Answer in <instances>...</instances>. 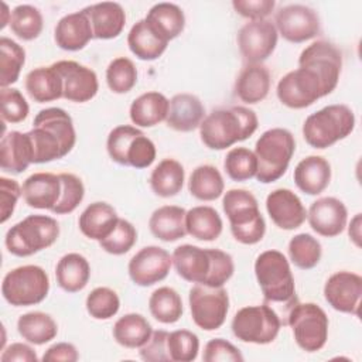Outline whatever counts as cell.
Instances as JSON below:
<instances>
[{
	"instance_id": "obj_1",
	"label": "cell",
	"mask_w": 362,
	"mask_h": 362,
	"mask_svg": "<svg viewBox=\"0 0 362 362\" xmlns=\"http://www.w3.org/2000/svg\"><path fill=\"white\" fill-rule=\"evenodd\" d=\"M34 151V164L49 163L65 157L76 143L72 117L61 107L40 110L28 132Z\"/></svg>"
},
{
	"instance_id": "obj_2",
	"label": "cell",
	"mask_w": 362,
	"mask_h": 362,
	"mask_svg": "<svg viewBox=\"0 0 362 362\" xmlns=\"http://www.w3.org/2000/svg\"><path fill=\"white\" fill-rule=\"evenodd\" d=\"M171 257L177 274L195 284L222 287L235 272L232 256L219 249L185 243L177 246Z\"/></svg>"
},
{
	"instance_id": "obj_3",
	"label": "cell",
	"mask_w": 362,
	"mask_h": 362,
	"mask_svg": "<svg viewBox=\"0 0 362 362\" xmlns=\"http://www.w3.org/2000/svg\"><path fill=\"white\" fill-rule=\"evenodd\" d=\"M259 126L255 110L245 106L216 109L199 124L202 143L211 150H225L238 141L250 137Z\"/></svg>"
},
{
	"instance_id": "obj_4",
	"label": "cell",
	"mask_w": 362,
	"mask_h": 362,
	"mask_svg": "<svg viewBox=\"0 0 362 362\" xmlns=\"http://www.w3.org/2000/svg\"><path fill=\"white\" fill-rule=\"evenodd\" d=\"M255 276L270 304H280L284 308V320L288 308L298 301L296 297L294 277L287 257L274 249L262 252L255 262Z\"/></svg>"
},
{
	"instance_id": "obj_5",
	"label": "cell",
	"mask_w": 362,
	"mask_h": 362,
	"mask_svg": "<svg viewBox=\"0 0 362 362\" xmlns=\"http://www.w3.org/2000/svg\"><path fill=\"white\" fill-rule=\"evenodd\" d=\"M222 208L228 216L233 238L243 245L259 243L266 233V222L259 209L256 197L242 188L225 192Z\"/></svg>"
},
{
	"instance_id": "obj_6",
	"label": "cell",
	"mask_w": 362,
	"mask_h": 362,
	"mask_svg": "<svg viewBox=\"0 0 362 362\" xmlns=\"http://www.w3.org/2000/svg\"><path fill=\"white\" fill-rule=\"evenodd\" d=\"M296 151V140L290 130L273 127L266 130L256 141L255 156L257 160L256 180L270 184L281 178Z\"/></svg>"
},
{
	"instance_id": "obj_7",
	"label": "cell",
	"mask_w": 362,
	"mask_h": 362,
	"mask_svg": "<svg viewBox=\"0 0 362 362\" xmlns=\"http://www.w3.org/2000/svg\"><path fill=\"white\" fill-rule=\"evenodd\" d=\"M355 127V115L346 105L335 103L311 113L303 124V137L314 148H327L345 139Z\"/></svg>"
},
{
	"instance_id": "obj_8",
	"label": "cell",
	"mask_w": 362,
	"mask_h": 362,
	"mask_svg": "<svg viewBox=\"0 0 362 362\" xmlns=\"http://www.w3.org/2000/svg\"><path fill=\"white\" fill-rule=\"evenodd\" d=\"M58 236V222L51 216L35 214L28 215L8 229L4 245L11 255L27 257L54 245Z\"/></svg>"
},
{
	"instance_id": "obj_9",
	"label": "cell",
	"mask_w": 362,
	"mask_h": 362,
	"mask_svg": "<svg viewBox=\"0 0 362 362\" xmlns=\"http://www.w3.org/2000/svg\"><path fill=\"white\" fill-rule=\"evenodd\" d=\"M106 148L115 163L134 168L150 167L157 156L154 143L141 130L130 124L112 129L106 140Z\"/></svg>"
},
{
	"instance_id": "obj_10",
	"label": "cell",
	"mask_w": 362,
	"mask_h": 362,
	"mask_svg": "<svg viewBox=\"0 0 362 362\" xmlns=\"http://www.w3.org/2000/svg\"><path fill=\"white\" fill-rule=\"evenodd\" d=\"M284 325H290L296 344L305 352H317L328 339V317L315 303L296 301L287 311Z\"/></svg>"
},
{
	"instance_id": "obj_11",
	"label": "cell",
	"mask_w": 362,
	"mask_h": 362,
	"mask_svg": "<svg viewBox=\"0 0 362 362\" xmlns=\"http://www.w3.org/2000/svg\"><path fill=\"white\" fill-rule=\"evenodd\" d=\"M49 291V277L37 264L18 266L6 273L1 283L3 298L14 307L40 304Z\"/></svg>"
},
{
	"instance_id": "obj_12",
	"label": "cell",
	"mask_w": 362,
	"mask_h": 362,
	"mask_svg": "<svg viewBox=\"0 0 362 362\" xmlns=\"http://www.w3.org/2000/svg\"><path fill=\"white\" fill-rule=\"evenodd\" d=\"M281 325L283 321L277 311L269 304H260L240 308L233 315L230 328L242 342L266 345L276 339Z\"/></svg>"
},
{
	"instance_id": "obj_13",
	"label": "cell",
	"mask_w": 362,
	"mask_h": 362,
	"mask_svg": "<svg viewBox=\"0 0 362 362\" xmlns=\"http://www.w3.org/2000/svg\"><path fill=\"white\" fill-rule=\"evenodd\" d=\"M192 321L204 331L221 328L229 311V296L222 287L195 284L188 294Z\"/></svg>"
},
{
	"instance_id": "obj_14",
	"label": "cell",
	"mask_w": 362,
	"mask_h": 362,
	"mask_svg": "<svg viewBox=\"0 0 362 362\" xmlns=\"http://www.w3.org/2000/svg\"><path fill=\"white\" fill-rule=\"evenodd\" d=\"M276 93L279 100L290 109L308 107L320 98L327 96L320 76L305 66H298L281 76Z\"/></svg>"
},
{
	"instance_id": "obj_15",
	"label": "cell",
	"mask_w": 362,
	"mask_h": 362,
	"mask_svg": "<svg viewBox=\"0 0 362 362\" xmlns=\"http://www.w3.org/2000/svg\"><path fill=\"white\" fill-rule=\"evenodd\" d=\"M298 66L313 69L322 81L327 95H329L337 88L339 81L342 54L334 44L320 40L301 51Z\"/></svg>"
},
{
	"instance_id": "obj_16",
	"label": "cell",
	"mask_w": 362,
	"mask_h": 362,
	"mask_svg": "<svg viewBox=\"0 0 362 362\" xmlns=\"http://www.w3.org/2000/svg\"><path fill=\"white\" fill-rule=\"evenodd\" d=\"M279 33L270 20H252L238 33V47L247 64H262L274 51Z\"/></svg>"
},
{
	"instance_id": "obj_17",
	"label": "cell",
	"mask_w": 362,
	"mask_h": 362,
	"mask_svg": "<svg viewBox=\"0 0 362 362\" xmlns=\"http://www.w3.org/2000/svg\"><path fill=\"white\" fill-rule=\"evenodd\" d=\"M277 33L290 42H304L320 34V17L308 6L288 4L281 7L274 17Z\"/></svg>"
},
{
	"instance_id": "obj_18",
	"label": "cell",
	"mask_w": 362,
	"mask_h": 362,
	"mask_svg": "<svg viewBox=\"0 0 362 362\" xmlns=\"http://www.w3.org/2000/svg\"><path fill=\"white\" fill-rule=\"evenodd\" d=\"M171 255L160 246L141 247L127 264V272L132 281L141 287L153 286L164 280L171 269Z\"/></svg>"
},
{
	"instance_id": "obj_19",
	"label": "cell",
	"mask_w": 362,
	"mask_h": 362,
	"mask_svg": "<svg viewBox=\"0 0 362 362\" xmlns=\"http://www.w3.org/2000/svg\"><path fill=\"white\" fill-rule=\"evenodd\" d=\"M52 66L62 81V98L69 102L85 103L95 98L99 89L98 75L93 69L71 59L54 62Z\"/></svg>"
},
{
	"instance_id": "obj_20",
	"label": "cell",
	"mask_w": 362,
	"mask_h": 362,
	"mask_svg": "<svg viewBox=\"0 0 362 362\" xmlns=\"http://www.w3.org/2000/svg\"><path fill=\"white\" fill-rule=\"evenodd\" d=\"M362 296V277L341 270L328 277L324 284V298L337 311L358 315Z\"/></svg>"
},
{
	"instance_id": "obj_21",
	"label": "cell",
	"mask_w": 362,
	"mask_h": 362,
	"mask_svg": "<svg viewBox=\"0 0 362 362\" xmlns=\"http://www.w3.org/2000/svg\"><path fill=\"white\" fill-rule=\"evenodd\" d=\"M307 221L315 233L324 238H335L342 233L346 226L348 209L341 199L322 197L310 205Z\"/></svg>"
},
{
	"instance_id": "obj_22",
	"label": "cell",
	"mask_w": 362,
	"mask_h": 362,
	"mask_svg": "<svg viewBox=\"0 0 362 362\" xmlns=\"http://www.w3.org/2000/svg\"><path fill=\"white\" fill-rule=\"evenodd\" d=\"M266 209L273 223L284 230L300 228L307 219V209L297 194L288 188H277L266 198Z\"/></svg>"
},
{
	"instance_id": "obj_23",
	"label": "cell",
	"mask_w": 362,
	"mask_h": 362,
	"mask_svg": "<svg viewBox=\"0 0 362 362\" xmlns=\"http://www.w3.org/2000/svg\"><path fill=\"white\" fill-rule=\"evenodd\" d=\"M61 191L59 175L52 173H34L25 178L21 187V195L28 206L49 211L58 204Z\"/></svg>"
},
{
	"instance_id": "obj_24",
	"label": "cell",
	"mask_w": 362,
	"mask_h": 362,
	"mask_svg": "<svg viewBox=\"0 0 362 362\" xmlns=\"http://www.w3.org/2000/svg\"><path fill=\"white\" fill-rule=\"evenodd\" d=\"M93 38L92 25L85 10L64 16L55 25L54 40L61 49L79 51Z\"/></svg>"
},
{
	"instance_id": "obj_25",
	"label": "cell",
	"mask_w": 362,
	"mask_h": 362,
	"mask_svg": "<svg viewBox=\"0 0 362 362\" xmlns=\"http://www.w3.org/2000/svg\"><path fill=\"white\" fill-rule=\"evenodd\" d=\"M33 160L34 151L28 132L21 133L13 130L7 134H3L0 143L1 170L11 174H20L25 171L30 164H33Z\"/></svg>"
},
{
	"instance_id": "obj_26",
	"label": "cell",
	"mask_w": 362,
	"mask_h": 362,
	"mask_svg": "<svg viewBox=\"0 0 362 362\" xmlns=\"http://www.w3.org/2000/svg\"><path fill=\"white\" fill-rule=\"evenodd\" d=\"M83 10L89 17L93 38L112 40L122 34L126 24V13L119 3L102 1Z\"/></svg>"
},
{
	"instance_id": "obj_27",
	"label": "cell",
	"mask_w": 362,
	"mask_h": 362,
	"mask_svg": "<svg viewBox=\"0 0 362 362\" xmlns=\"http://www.w3.org/2000/svg\"><path fill=\"white\" fill-rule=\"evenodd\" d=\"M205 117V107L198 96L192 93H177L170 99L165 119L168 127L175 132H192L199 127Z\"/></svg>"
},
{
	"instance_id": "obj_28",
	"label": "cell",
	"mask_w": 362,
	"mask_h": 362,
	"mask_svg": "<svg viewBox=\"0 0 362 362\" xmlns=\"http://www.w3.org/2000/svg\"><path fill=\"white\" fill-rule=\"evenodd\" d=\"M293 177L300 191L308 195H318L331 181V165L321 156H308L296 165Z\"/></svg>"
},
{
	"instance_id": "obj_29",
	"label": "cell",
	"mask_w": 362,
	"mask_h": 362,
	"mask_svg": "<svg viewBox=\"0 0 362 362\" xmlns=\"http://www.w3.org/2000/svg\"><path fill=\"white\" fill-rule=\"evenodd\" d=\"M150 30L163 41L177 38L185 27V16L180 6L174 3H157L144 17Z\"/></svg>"
},
{
	"instance_id": "obj_30",
	"label": "cell",
	"mask_w": 362,
	"mask_h": 362,
	"mask_svg": "<svg viewBox=\"0 0 362 362\" xmlns=\"http://www.w3.org/2000/svg\"><path fill=\"white\" fill-rule=\"evenodd\" d=\"M270 72L262 64H247L235 82V92L238 98L247 103L255 105L266 99L270 90Z\"/></svg>"
},
{
	"instance_id": "obj_31",
	"label": "cell",
	"mask_w": 362,
	"mask_h": 362,
	"mask_svg": "<svg viewBox=\"0 0 362 362\" xmlns=\"http://www.w3.org/2000/svg\"><path fill=\"white\" fill-rule=\"evenodd\" d=\"M119 221L116 209L107 202H92L79 215L78 225L81 232L93 240L105 239Z\"/></svg>"
},
{
	"instance_id": "obj_32",
	"label": "cell",
	"mask_w": 362,
	"mask_h": 362,
	"mask_svg": "<svg viewBox=\"0 0 362 362\" xmlns=\"http://www.w3.org/2000/svg\"><path fill=\"white\" fill-rule=\"evenodd\" d=\"M170 100L165 95L151 90L136 98L129 109L130 120L139 127H153L167 119Z\"/></svg>"
},
{
	"instance_id": "obj_33",
	"label": "cell",
	"mask_w": 362,
	"mask_h": 362,
	"mask_svg": "<svg viewBox=\"0 0 362 362\" xmlns=\"http://www.w3.org/2000/svg\"><path fill=\"white\" fill-rule=\"evenodd\" d=\"M185 209L177 205H163L157 208L150 219V232L163 242H175L187 235Z\"/></svg>"
},
{
	"instance_id": "obj_34",
	"label": "cell",
	"mask_w": 362,
	"mask_h": 362,
	"mask_svg": "<svg viewBox=\"0 0 362 362\" xmlns=\"http://www.w3.org/2000/svg\"><path fill=\"white\" fill-rule=\"evenodd\" d=\"M55 277L58 286L66 293H78L83 290L90 277V266L85 256L79 253L64 255L55 266Z\"/></svg>"
},
{
	"instance_id": "obj_35",
	"label": "cell",
	"mask_w": 362,
	"mask_h": 362,
	"mask_svg": "<svg viewBox=\"0 0 362 362\" xmlns=\"http://www.w3.org/2000/svg\"><path fill=\"white\" fill-rule=\"evenodd\" d=\"M24 86L34 102L45 103L62 98V81L57 69L49 66H38L25 75Z\"/></svg>"
},
{
	"instance_id": "obj_36",
	"label": "cell",
	"mask_w": 362,
	"mask_h": 362,
	"mask_svg": "<svg viewBox=\"0 0 362 362\" xmlns=\"http://www.w3.org/2000/svg\"><path fill=\"white\" fill-rule=\"evenodd\" d=\"M222 228V218L212 206L198 205L185 212V230L198 240L212 242L218 239Z\"/></svg>"
},
{
	"instance_id": "obj_37",
	"label": "cell",
	"mask_w": 362,
	"mask_h": 362,
	"mask_svg": "<svg viewBox=\"0 0 362 362\" xmlns=\"http://www.w3.org/2000/svg\"><path fill=\"white\" fill-rule=\"evenodd\" d=\"M153 328L146 317L137 313H129L120 317L113 325L115 341L130 349L141 348L151 337Z\"/></svg>"
},
{
	"instance_id": "obj_38",
	"label": "cell",
	"mask_w": 362,
	"mask_h": 362,
	"mask_svg": "<svg viewBox=\"0 0 362 362\" xmlns=\"http://www.w3.org/2000/svg\"><path fill=\"white\" fill-rule=\"evenodd\" d=\"M185 171L180 161L174 158L161 160L150 174V187L161 198L175 197L184 185Z\"/></svg>"
},
{
	"instance_id": "obj_39",
	"label": "cell",
	"mask_w": 362,
	"mask_h": 362,
	"mask_svg": "<svg viewBox=\"0 0 362 362\" xmlns=\"http://www.w3.org/2000/svg\"><path fill=\"white\" fill-rule=\"evenodd\" d=\"M17 331L27 342L44 345L57 337L58 325L49 314L31 311L18 317Z\"/></svg>"
},
{
	"instance_id": "obj_40",
	"label": "cell",
	"mask_w": 362,
	"mask_h": 362,
	"mask_svg": "<svg viewBox=\"0 0 362 362\" xmlns=\"http://www.w3.org/2000/svg\"><path fill=\"white\" fill-rule=\"evenodd\" d=\"M129 49L141 61H154L167 49L168 42L158 38L141 18L130 28L127 34Z\"/></svg>"
},
{
	"instance_id": "obj_41",
	"label": "cell",
	"mask_w": 362,
	"mask_h": 362,
	"mask_svg": "<svg viewBox=\"0 0 362 362\" xmlns=\"http://www.w3.org/2000/svg\"><path fill=\"white\" fill-rule=\"evenodd\" d=\"M225 182L219 170L211 164L198 165L192 170L188 181L189 194L199 201H214L223 192Z\"/></svg>"
},
{
	"instance_id": "obj_42",
	"label": "cell",
	"mask_w": 362,
	"mask_h": 362,
	"mask_svg": "<svg viewBox=\"0 0 362 362\" xmlns=\"http://www.w3.org/2000/svg\"><path fill=\"white\" fill-rule=\"evenodd\" d=\"M148 310L161 324H174L184 313L181 296L173 287L167 286L158 287L151 293L148 298Z\"/></svg>"
},
{
	"instance_id": "obj_43",
	"label": "cell",
	"mask_w": 362,
	"mask_h": 362,
	"mask_svg": "<svg viewBox=\"0 0 362 362\" xmlns=\"http://www.w3.org/2000/svg\"><path fill=\"white\" fill-rule=\"evenodd\" d=\"M288 257L290 262L301 269L310 270L320 263L322 247L317 238L310 233H297L288 242Z\"/></svg>"
},
{
	"instance_id": "obj_44",
	"label": "cell",
	"mask_w": 362,
	"mask_h": 362,
	"mask_svg": "<svg viewBox=\"0 0 362 362\" xmlns=\"http://www.w3.org/2000/svg\"><path fill=\"white\" fill-rule=\"evenodd\" d=\"M25 62L24 48L8 37L0 38V85L8 88L17 82Z\"/></svg>"
},
{
	"instance_id": "obj_45",
	"label": "cell",
	"mask_w": 362,
	"mask_h": 362,
	"mask_svg": "<svg viewBox=\"0 0 362 362\" xmlns=\"http://www.w3.org/2000/svg\"><path fill=\"white\" fill-rule=\"evenodd\" d=\"M10 28L20 40H35L44 27L42 14L31 4H18L13 8L10 16Z\"/></svg>"
},
{
	"instance_id": "obj_46",
	"label": "cell",
	"mask_w": 362,
	"mask_h": 362,
	"mask_svg": "<svg viewBox=\"0 0 362 362\" xmlns=\"http://www.w3.org/2000/svg\"><path fill=\"white\" fill-rule=\"evenodd\" d=\"M106 82L112 92L127 93L137 82V69L132 59L117 57L106 68Z\"/></svg>"
},
{
	"instance_id": "obj_47",
	"label": "cell",
	"mask_w": 362,
	"mask_h": 362,
	"mask_svg": "<svg viewBox=\"0 0 362 362\" xmlns=\"http://www.w3.org/2000/svg\"><path fill=\"white\" fill-rule=\"evenodd\" d=\"M223 168L233 181H246L256 175L257 160L252 150L246 147H233L228 151Z\"/></svg>"
},
{
	"instance_id": "obj_48",
	"label": "cell",
	"mask_w": 362,
	"mask_h": 362,
	"mask_svg": "<svg viewBox=\"0 0 362 362\" xmlns=\"http://www.w3.org/2000/svg\"><path fill=\"white\" fill-rule=\"evenodd\" d=\"M85 305L88 314L95 320H109L117 314L120 300L115 290L109 287H96L88 294Z\"/></svg>"
},
{
	"instance_id": "obj_49",
	"label": "cell",
	"mask_w": 362,
	"mask_h": 362,
	"mask_svg": "<svg viewBox=\"0 0 362 362\" xmlns=\"http://www.w3.org/2000/svg\"><path fill=\"white\" fill-rule=\"evenodd\" d=\"M167 349L170 361L191 362L198 356L199 339L192 331L175 329L168 334Z\"/></svg>"
},
{
	"instance_id": "obj_50",
	"label": "cell",
	"mask_w": 362,
	"mask_h": 362,
	"mask_svg": "<svg viewBox=\"0 0 362 362\" xmlns=\"http://www.w3.org/2000/svg\"><path fill=\"white\" fill-rule=\"evenodd\" d=\"M137 242V230L136 228L126 219L119 218L113 230L102 240H99V246L115 256H120L127 253L134 243Z\"/></svg>"
},
{
	"instance_id": "obj_51",
	"label": "cell",
	"mask_w": 362,
	"mask_h": 362,
	"mask_svg": "<svg viewBox=\"0 0 362 362\" xmlns=\"http://www.w3.org/2000/svg\"><path fill=\"white\" fill-rule=\"evenodd\" d=\"M61 184H62V191L58 204L52 209L54 214L57 215H65L74 212L78 205L82 202L85 197V187L83 182L79 177L71 173H61L58 174Z\"/></svg>"
},
{
	"instance_id": "obj_52",
	"label": "cell",
	"mask_w": 362,
	"mask_h": 362,
	"mask_svg": "<svg viewBox=\"0 0 362 362\" xmlns=\"http://www.w3.org/2000/svg\"><path fill=\"white\" fill-rule=\"evenodd\" d=\"M1 119L8 123H20L25 120L30 106L23 93L16 88H1Z\"/></svg>"
},
{
	"instance_id": "obj_53",
	"label": "cell",
	"mask_w": 362,
	"mask_h": 362,
	"mask_svg": "<svg viewBox=\"0 0 362 362\" xmlns=\"http://www.w3.org/2000/svg\"><path fill=\"white\" fill-rule=\"evenodd\" d=\"M202 359L205 362H242L243 355L232 342L223 338H214L206 342Z\"/></svg>"
},
{
	"instance_id": "obj_54",
	"label": "cell",
	"mask_w": 362,
	"mask_h": 362,
	"mask_svg": "<svg viewBox=\"0 0 362 362\" xmlns=\"http://www.w3.org/2000/svg\"><path fill=\"white\" fill-rule=\"evenodd\" d=\"M167 331L158 329L153 331L150 339L140 348L139 354L143 361L147 362H168V349H167V338H168Z\"/></svg>"
},
{
	"instance_id": "obj_55",
	"label": "cell",
	"mask_w": 362,
	"mask_h": 362,
	"mask_svg": "<svg viewBox=\"0 0 362 362\" xmlns=\"http://www.w3.org/2000/svg\"><path fill=\"white\" fill-rule=\"evenodd\" d=\"M21 195L20 184L7 177H0V222L4 223L13 215Z\"/></svg>"
},
{
	"instance_id": "obj_56",
	"label": "cell",
	"mask_w": 362,
	"mask_h": 362,
	"mask_svg": "<svg viewBox=\"0 0 362 362\" xmlns=\"http://www.w3.org/2000/svg\"><path fill=\"white\" fill-rule=\"evenodd\" d=\"M232 7L242 17L252 20H266L274 10V0H233Z\"/></svg>"
},
{
	"instance_id": "obj_57",
	"label": "cell",
	"mask_w": 362,
	"mask_h": 362,
	"mask_svg": "<svg viewBox=\"0 0 362 362\" xmlns=\"http://www.w3.org/2000/svg\"><path fill=\"white\" fill-rule=\"evenodd\" d=\"M41 359L44 362H75L79 359V354L74 344L57 342L44 352Z\"/></svg>"
},
{
	"instance_id": "obj_58",
	"label": "cell",
	"mask_w": 362,
	"mask_h": 362,
	"mask_svg": "<svg viewBox=\"0 0 362 362\" xmlns=\"http://www.w3.org/2000/svg\"><path fill=\"white\" fill-rule=\"evenodd\" d=\"M1 362H38V356L35 351L23 342H14L8 345L1 356Z\"/></svg>"
},
{
	"instance_id": "obj_59",
	"label": "cell",
	"mask_w": 362,
	"mask_h": 362,
	"mask_svg": "<svg viewBox=\"0 0 362 362\" xmlns=\"http://www.w3.org/2000/svg\"><path fill=\"white\" fill-rule=\"evenodd\" d=\"M361 225H362V221H361V214H356L351 223H349V228H348V235L351 238V240L355 243L356 247L361 246Z\"/></svg>"
},
{
	"instance_id": "obj_60",
	"label": "cell",
	"mask_w": 362,
	"mask_h": 362,
	"mask_svg": "<svg viewBox=\"0 0 362 362\" xmlns=\"http://www.w3.org/2000/svg\"><path fill=\"white\" fill-rule=\"evenodd\" d=\"M1 7H3V18H1L0 28L3 30V28L7 25V23H10V20L7 18V16H11V11H8V8H7V4H6V3H1Z\"/></svg>"
}]
</instances>
